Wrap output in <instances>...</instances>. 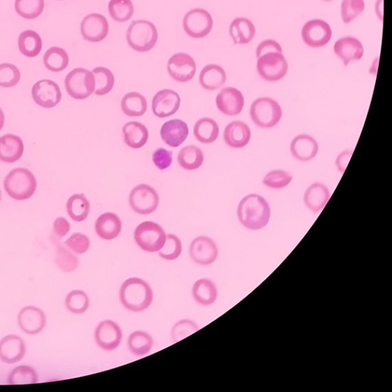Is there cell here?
<instances>
[{
    "mask_svg": "<svg viewBox=\"0 0 392 392\" xmlns=\"http://www.w3.org/2000/svg\"><path fill=\"white\" fill-rule=\"evenodd\" d=\"M237 215L241 224L252 231L262 230L271 219V207L262 196L250 194L240 201Z\"/></svg>",
    "mask_w": 392,
    "mask_h": 392,
    "instance_id": "obj_1",
    "label": "cell"
},
{
    "mask_svg": "<svg viewBox=\"0 0 392 392\" xmlns=\"http://www.w3.org/2000/svg\"><path fill=\"white\" fill-rule=\"evenodd\" d=\"M119 297L122 305L127 310L140 313L146 310L152 304L154 291L146 280L132 278L121 285Z\"/></svg>",
    "mask_w": 392,
    "mask_h": 392,
    "instance_id": "obj_2",
    "label": "cell"
},
{
    "mask_svg": "<svg viewBox=\"0 0 392 392\" xmlns=\"http://www.w3.org/2000/svg\"><path fill=\"white\" fill-rule=\"evenodd\" d=\"M4 188L12 199L23 201L30 199L34 195L37 188V180L29 169L16 168L6 175Z\"/></svg>",
    "mask_w": 392,
    "mask_h": 392,
    "instance_id": "obj_3",
    "label": "cell"
},
{
    "mask_svg": "<svg viewBox=\"0 0 392 392\" xmlns=\"http://www.w3.org/2000/svg\"><path fill=\"white\" fill-rule=\"evenodd\" d=\"M158 37L155 25L145 19L132 22L127 32L130 47L141 53L152 50L158 43Z\"/></svg>",
    "mask_w": 392,
    "mask_h": 392,
    "instance_id": "obj_4",
    "label": "cell"
},
{
    "mask_svg": "<svg viewBox=\"0 0 392 392\" xmlns=\"http://www.w3.org/2000/svg\"><path fill=\"white\" fill-rule=\"evenodd\" d=\"M283 111L279 103L270 97H260L250 108V117L256 126L270 129L278 125L282 119Z\"/></svg>",
    "mask_w": 392,
    "mask_h": 392,
    "instance_id": "obj_5",
    "label": "cell"
},
{
    "mask_svg": "<svg viewBox=\"0 0 392 392\" xmlns=\"http://www.w3.org/2000/svg\"><path fill=\"white\" fill-rule=\"evenodd\" d=\"M68 94L75 100L87 99L95 94V79L93 71L77 68L70 71L64 79Z\"/></svg>",
    "mask_w": 392,
    "mask_h": 392,
    "instance_id": "obj_6",
    "label": "cell"
},
{
    "mask_svg": "<svg viewBox=\"0 0 392 392\" xmlns=\"http://www.w3.org/2000/svg\"><path fill=\"white\" fill-rule=\"evenodd\" d=\"M134 235L136 245L143 251L155 253L164 245L167 234L159 224L147 221L136 228Z\"/></svg>",
    "mask_w": 392,
    "mask_h": 392,
    "instance_id": "obj_7",
    "label": "cell"
},
{
    "mask_svg": "<svg viewBox=\"0 0 392 392\" xmlns=\"http://www.w3.org/2000/svg\"><path fill=\"white\" fill-rule=\"evenodd\" d=\"M257 71L264 80L276 82L286 76L289 71V63L283 53L270 52L258 58Z\"/></svg>",
    "mask_w": 392,
    "mask_h": 392,
    "instance_id": "obj_8",
    "label": "cell"
},
{
    "mask_svg": "<svg viewBox=\"0 0 392 392\" xmlns=\"http://www.w3.org/2000/svg\"><path fill=\"white\" fill-rule=\"evenodd\" d=\"M129 204L137 214L150 215L158 209L160 205V196L151 186L140 184L134 187L130 192Z\"/></svg>",
    "mask_w": 392,
    "mask_h": 392,
    "instance_id": "obj_9",
    "label": "cell"
},
{
    "mask_svg": "<svg viewBox=\"0 0 392 392\" xmlns=\"http://www.w3.org/2000/svg\"><path fill=\"white\" fill-rule=\"evenodd\" d=\"M213 19L207 10L194 9L186 13L184 18V29L189 37L204 38L210 34L213 28Z\"/></svg>",
    "mask_w": 392,
    "mask_h": 392,
    "instance_id": "obj_10",
    "label": "cell"
},
{
    "mask_svg": "<svg viewBox=\"0 0 392 392\" xmlns=\"http://www.w3.org/2000/svg\"><path fill=\"white\" fill-rule=\"evenodd\" d=\"M332 35L330 25L319 19L307 22L302 32L304 43L313 49L325 47L331 40Z\"/></svg>",
    "mask_w": 392,
    "mask_h": 392,
    "instance_id": "obj_11",
    "label": "cell"
},
{
    "mask_svg": "<svg viewBox=\"0 0 392 392\" xmlns=\"http://www.w3.org/2000/svg\"><path fill=\"white\" fill-rule=\"evenodd\" d=\"M167 71L173 80L180 83L191 82L196 73V63L191 56L184 52L169 58Z\"/></svg>",
    "mask_w": 392,
    "mask_h": 392,
    "instance_id": "obj_12",
    "label": "cell"
},
{
    "mask_svg": "<svg viewBox=\"0 0 392 392\" xmlns=\"http://www.w3.org/2000/svg\"><path fill=\"white\" fill-rule=\"evenodd\" d=\"M95 342L104 351H114L119 347L123 332L119 325L112 320H104L97 325L95 332Z\"/></svg>",
    "mask_w": 392,
    "mask_h": 392,
    "instance_id": "obj_13",
    "label": "cell"
},
{
    "mask_svg": "<svg viewBox=\"0 0 392 392\" xmlns=\"http://www.w3.org/2000/svg\"><path fill=\"white\" fill-rule=\"evenodd\" d=\"M34 101L44 108H53L62 100V91L58 84L51 80L43 79L36 82L32 89Z\"/></svg>",
    "mask_w": 392,
    "mask_h": 392,
    "instance_id": "obj_14",
    "label": "cell"
},
{
    "mask_svg": "<svg viewBox=\"0 0 392 392\" xmlns=\"http://www.w3.org/2000/svg\"><path fill=\"white\" fill-rule=\"evenodd\" d=\"M189 254L195 264L208 266L217 260L219 248L211 238L199 236L192 241L189 247Z\"/></svg>",
    "mask_w": 392,
    "mask_h": 392,
    "instance_id": "obj_15",
    "label": "cell"
},
{
    "mask_svg": "<svg viewBox=\"0 0 392 392\" xmlns=\"http://www.w3.org/2000/svg\"><path fill=\"white\" fill-rule=\"evenodd\" d=\"M109 24L108 19L99 13H91L84 17L81 24V34L89 42H100L108 35Z\"/></svg>",
    "mask_w": 392,
    "mask_h": 392,
    "instance_id": "obj_16",
    "label": "cell"
},
{
    "mask_svg": "<svg viewBox=\"0 0 392 392\" xmlns=\"http://www.w3.org/2000/svg\"><path fill=\"white\" fill-rule=\"evenodd\" d=\"M47 318L42 310L34 306H25L18 315V324L26 334L36 335L47 325Z\"/></svg>",
    "mask_w": 392,
    "mask_h": 392,
    "instance_id": "obj_17",
    "label": "cell"
},
{
    "mask_svg": "<svg viewBox=\"0 0 392 392\" xmlns=\"http://www.w3.org/2000/svg\"><path fill=\"white\" fill-rule=\"evenodd\" d=\"M180 103L181 99L178 93L171 89H162L153 98V112L159 119H166L177 112Z\"/></svg>",
    "mask_w": 392,
    "mask_h": 392,
    "instance_id": "obj_18",
    "label": "cell"
},
{
    "mask_svg": "<svg viewBox=\"0 0 392 392\" xmlns=\"http://www.w3.org/2000/svg\"><path fill=\"white\" fill-rule=\"evenodd\" d=\"M215 103L221 113L226 116H237L244 108L245 97L238 89L227 87L220 91Z\"/></svg>",
    "mask_w": 392,
    "mask_h": 392,
    "instance_id": "obj_19",
    "label": "cell"
},
{
    "mask_svg": "<svg viewBox=\"0 0 392 392\" xmlns=\"http://www.w3.org/2000/svg\"><path fill=\"white\" fill-rule=\"evenodd\" d=\"M334 52L346 67L352 62H358L362 60L364 55V47L363 43L356 38L346 36L339 38L336 42Z\"/></svg>",
    "mask_w": 392,
    "mask_h": 392,
    "instance_id": "obj_20",
    "label": "cell"
},
{
    "mask_svg": "<svg viewBox=\"0 0 392 392\" xmlns=\"http://www.w3.org/2000/svg\"><path fill=\"white\" fill-rule=\"evenodd\" d=\"M25 352V343L21 336L8 335L0 341V360L4 363L14 364L21 362Z\"/></svg>",
    "mask_w": 392,
    "mask_h": 392,
    "instance_id": "obj_21",
    "label": "cell"
},
{
    "mask_svg": "<svg viewBox=\"0 0 392 392\" xmlns=\"http://www.w3.org/2000/svg\"><path fill=\"white\" fill-rule=\"evenodd\" d=\"M189 134L188 124L180 119H173L162 124L161 138L169 147L176 148L184 143Z\"/></svg>",
    "mask_w": 392,
    "mask_h": 392,
    "instance_id": "obj_22",
    "label": "cell"
},
{
    "mask_svg": "<svg viewBox=\"0 0 392 392\" xmlns=\"http://www.w3.org/2000/svg\"><path fill=\"white\" fill-rule=\"evenodd\" d=\"M223 138L228 147L234 149L243 148L251 140V129L243 121L231 122L228 124L224 130Z\"/></svg>",
    "mask_w": 392,
    "mask_h": 392,
    "instance_id": "obj_23",
    "label": "cell"
},
{
    "mask_svg": "<svg viewBox=\"0 0 392 392\" xmlns=\"http://www.w3.org/2000/svg\"><path fill=\"white\" fill-rule=\"evenodd\" d=\"M291 152L297 160L308 162L316 158L319 152V145L313 136L300 134L292 140Z\"/></svg>",
    "mask_w": 392,
    "mask_h": 392,
    "instance_id": "obj_24",
    "label": "cell"
},
{
    "mask_svg": "<svg viewBox=\"0 0 392 392\" xmlns=\"http://www.w3.org/2000/svg\"><path fill=\"white\" fill-rule=\"evenodd\" d=\"M95 226L98 236L103 240L111 241L119 236L122 230V221L119 215L106 212L97 218Z\"/></svg>",
    "mask_w": 392,
    "mask_h": 392,
    "instance_id": "obj_25",
    "label": "cell"
},
{
    "mask_svg": "<svg viewBox=\"0 0 392 392\" xmlns=\"http://www.w3.org/2000/svg\"><path fill=\"white\" fill-rule=\"evenodd\" d=\"M24 153V143L21 137L6 134L0 137V160L13 163L21 160Z\"/></svg>",
    "mask_w": 392,
    "mask_h": 392,
    "instance_id": "obj_26",
    "label": "cell"
},
{
    "mask_svg": "<svg viewBox=\"0 0 392 392\" xmlns=\"http://www.w3.org/2000/svg\"><path fill=\"white\" fill-rule=\"evenodd\" d=\"M330 193L328 186L320 182H315L306 189L304 194L305 206L315 213L321 212L328 204Z\"/></svg>",
    "mask_w": 392,
    "mask_h": 392,
    "instance_id": "obj_27",
    "label": "cell"
},
{
    "mask_svg": "<svg viewBox=\"0 0 392 392\" xmlns=\"http://www.w3.org/2000/svg\"><path fill=\"white\" fill-rule=\"evenodd\" d=\"M123 139L129 147L138 149L145 147L149 139L147 127L140 122H129L122 129Z\"/></svg>",
    "mask_w": 392,
    "mask_h": 392,
    "instance_id": "obj_28",
    "label": "cell"
},
{
    "mask_svg": "<svg viewBox=\"0 0 392 392\" xmlns=\"http://www.w3.org/2000/svg\"><path fill=\"white\" fill-rule=\"evenodd\" d=\"M227 75L220 65L211 64L206 65L201 71L199 83L207 90H217L225 86Z\"/></svg>",
    "mask_w": 392,
    "mask_h": 392,
    "instance_id": "obj_29",
    "label": "cell"
},
{
    "mask_svg": "<svg viewBox=\"0 0 392 392\" xmlns=\"http://www.w3.org/2000/svg\"><path fill=\"white\" fill-rule=\"evenodd\" d=\"M230 34L234 45H246L256 36V25L247 18H236L230 25Z\"/></svg>",
    "mask_w": 392,
    "mask_h": 392,
    "instance_id": "obj_30",
    "label": "cell"
},
{
    "mask_svg": "<svg viewBox=\"0 0 392 392\" xmlns=\"http://www.w3.org/2000/svg\"><path fill=\"white\" fill-rule=\"evenodd\" d=\"M192 294L196 303L208 306L217 302L218 289L212 280L202 278L198 280L193 285Z\"/></svg>",
    "mask_w": 392,
    "mask_h": 392,
    "instance_id": "obj_31",
    "label": "cell"
},
{
    "mask_svg": "<svg viewBox=\"0 0 392 392\" xmlns=\"http://www.w3.org/2000/svg\"><path fill=\"white\" fill-rule=\"evenodd\" d=\"M193 134L195 139L199 143L210 145L218 139L219 126L214 119L204 117L195 123Z\"/></svg>",
    "mask_w": 392,
    "mask_h": 392,
    "instance_id": "obj_32",
    "label": "cell"
},
{
    "mask_svg": "<svg viewBox=\"0 0 392 392\" xmlns=\"http://www.w3.org/2000/svg\"><path fill=\"white\" fill-rule=\"evenodd\" d=\"M42 45L41 36L34 30L23 32L18 39L19 51L27 58H35L40 54Z\"/></svg>",
    "mask_w": 392,
    "mask_h": 392,
    "instance_id": "obj_33",
    "label": "cell"
},
{
    "mask_svg": "<svg viewBox=\"0 0 392 392\" xmlns=\"http://www.w3.org/2000/svg\"><path fill=\"white\" fill-rule=\"evenodd\" d=\"M124 114L132 117L145 115L148 108L146 97L138 93H130L124 95L121 103Z\"/></svg>",
    "mask_w": 392,
    "mask_h": 392,
    "instance_id": "obj_34",
    "label": "cell"
},
{
    "mask_svg": "<svg viewBox=\"0 0 392 392\" xmlns=\"http://www.w3.org/2000/svg\"><path fill=\"white\" fill-rule=\"evenodd\" d=\"M177 161L180 167L186 171H196L204 164V154L198 147L186 146L181 149L177 156Z\"/></svg>",
    "mask_w": 392,
    "mask_h": 392,
    "instance_id": "obj_35",
    "label": "cell"
},
{
    "mask_svg": "<svg viewBox=\"0 0 392 392\" xmlns=\"http://www.w3.org/2000/svg\"><path fill=\"white\" fill-rule=\"evenodd\" d=\"M128 348L136 356H145L152 350L154 344L153 337L145 331H135L128 338Z\"/></svg>",
    "mask_w": 392,
    "mask_h": 392,
    "instance_id": "obj_36",
    "label": "cell"
},
{
    "mask_svg": "<svg viewBox=\"0 0 392 392\" xmlns=\"http://www.w3.org/2000/svg\"><path fill=\"white\" fill-rule=\"evenodd\" d=\"M43 62L51 73H61L69 66V56L62 48L51 47L45 52Z\"/></svg>",
    "mask_w": 392,
    "mask_h": 392,
    "instance_id": "obj_37",
    "label": "cell"
},
{
    "mask_svg": "<svg viewBox=\"0 0 392 392\" xmlns=\"http://www.w3.org/2000/svg\"><path fill=\"white\" fill-rule=\"evenodd\" d=\"M90 208V201L84 194L71 195L66 204L70 218L76 222L86 220L88 217Z\"/></svg>",
    "mask_w": 392,
    "mask_h": 392,
    "instance_id": "obj_38",
    "label": "cell"
},
{
    "mask_svg": "<svg viewBox=\"0 0 392 392\" xmlns=\"http://www.w3.org/2000/svg\"><path fill=\"white\" fill-rule=\"evenodd\" d=\"M93 73L95 79V94L97 96L109 94L115 84V77L112 71L106 67H97L93 69Z\"/></svg>",
    "mask_w": 392,
    "mask_h": 392,
    "instance_id": "obj_39",
    "label": "cell"
},
{
    "mask_svg": "<svg viewBox=\"0 0 392 392\" xmlns=\"http://www.w3.org/2000/svg\"><path fill=\"white\" fill-rule=\"evenodd\" d=\"M110 16L117 23H126L132 18L134 6L132 0H110L108 4Z\"/></svg>",
    "mask_w": 392,
    "mask_h": 392,
    "instance_id": "obj_40",
    "label": "cell"
},
{
    "mask_svg": "<svg viewBox=\"0 0 392 392\" xmlns=\"http://www.w3.org/2000/svg\"><path fill=\"white\" fill-rule=\"evenodd\" d=\"M44 9V0H16L15 1V10L17 14L29 21L40 16Z\"/></svg>",
    "mask_w": 392,
    "mask_h": 392,
    "instance_id": "obj_41",
    "label": "cell"
},
{
    "mask_svg": "<svg viewBox=\"0 0 392 392\" xmlns=\"http://www.w3.org/2000/svg\"><path fill=\"white\" fill-rule=\"evenodd\" d=\"M65 306L70 313L82 315L89 308L90 299L86 292L75 290L71 291L65 298Z\"/></svg>",
    "mask_w": 392,
    "mask_h": 392,
    "instance_id": "obj_42",
    "label": "cell"
},
{
    "mask_svg": "<svg viewBox=\"0 0 392 392\" xmlns=\"http://www.w3.org/2000/svg\"><path fill=\"white\" fill-rule=\"evenodd\" d=\"M56 264L60 269L64 272H73L77 269L79 265V259L75 254L68 248L58 245L56 252Z\"/></svg>",
    "mask_w": 392,
    "mask_h": 392,
    "instance_id": "obj_43",
    "label": "cell"
},
{
    "mask_svg": "<svg viewBox=\"0 0 392 392\" xmlns=\"http://www.w3.org/2000/svg\"><path fill=\"white\" fill-rule=\"evenodd\" d=\"M38 380L36 371L28 365H21L15 368L8 376L10 384H36Z\"/></svg>",
    "mask_w": 392,
    "mask_h": 392,
    "instance_id": "obj_44",
    "label": "cell"
},
{
    "mask_svg": "<svg viewBox=\"0 0 392 392\" xmlns=\"http://www.w3.org/2000/svg\"><path fill=\"white\" fill-rule=\"evenodd\" d=\"M21 79V73L15 64H0V87L10 88L17 86Z\"/></svg>",
    "mask_w": 392,
    "mask_h": 392,
    "instance_id": "obj_45",
    "label": "cell"
},
{
    "mask_svg": "<svg viewBox=\"0 0 392 392\" xmlns=\"http://www.w3.org/2000/svg\"><path fill=\"white\" fill-rule=\"evenodd\" d=\"M182 252V245L181 240L173 234L167 235L164 245L158 252L161 258L167 260H174L177 259Z\"/></svg>",
    "mask_w": 392,
    "mask_h": 392,
    "instance_id": "obj_46",
    "label": "cell"
},
{
    "mask_svg": "<svg viewBox=\"0 0 392 392\" xmlns=\"http://www.w3.org/2000/svg\"><path fill=\"white\" fill-rule=\"evenodd\" d=\"M292 180L291 173L282 171V169H275L266 174L263 184L270 188L280 189L289 186Z\"/></svg>",
    "mask_w": 392,
    "mask_h": 392,
    "instance_id": "obj_47",
    "label": "cell"
},
{
    "mask_svg": "<svg viewBox=\"0 0 392 392\" xmlns=\"http://www.w3.org/2000/svg\"><path fill=\"white\" fill-rule=\"evenodd\" d=\"M199 330L197 323L192 319H184L176 323L171 331V338L174 343H177L185 338L191 336Z\"/></svg>",
    "mask_w": 392,
    "mask_h": 392,
    "instance_id": "obj_48",
    "label": "cell"
},
{
    "mask_svg": "<svg viewBox=\"0 0 392 392\" xmlns=\"http://www.w3.org/2000/svg\"><path fill=\"white\" fill-rule=\"evenodd\" d=\"M364 0H343L341 5V16L345 24L354 21L364 11Z\"/></svg>",
    "mask_w": 392,
    "mask_h": 392,
    "instance_id": "obj_49",
    "label": "cell"
},
{
    "mask_svg": "<svg viewBox=\"0 0 392 392\" xmlns=\"http://www.w3.org/2000/svg\"><path fill=\"white\" fill-rule=\"evenodd\" d=\"M64 245L75 254H82L88 251L90 241L86 234L82 233H74L64 241Z\"/></svg>",
    "mask_w": 392,
    "mask_h": 392,
    "instance_id": "obj_50",
    "label": "cell"
},
{
    "mask_svg": "<svg viewBox=\"0 0 392 392\" xmlns=\"http://www.w3.org/2000/svg\"><path fill=\"white\" fill-rule=\"evenodd\" d=\"M152 158L154 165L160 171H165L172 165L173 152L165 148H158L155 150Z\"/></svg>",
    "mask_w": 392,
    "mask_h": 392,
    "instance_id": "obj_51",
    "label": "cell"
},
{
    "mask_svg": "<svg viewBox=\"0 0 392 392\" xmlns=\"http://www.w3.org/2000/svg\"><path fill=\"white\" fill-rule=\"evenodd\" d=\"M270 52L283 53V49L278 42L269 39V40L260 43L256 50V56L258 58L261 56L270 53Z\"/></svg>",
    "mask_w": 392,
    "mask_h": 392,
    "instance_id": "obj_52",
    "label": "cell"
},
{
    "mask_svg": "<svg viewBox=\"0 0 392 392\" xmlns=\"http://www.w3.org/2000/svg\"><path fill=\"white\" fill-rule=\"evenodd\" d=\"M71 230L69 221L64 217H58L53 224V234L58 240H60L69 234Z\"/></svg>",
    "mask_w": 392,
    "mask_h": 392,
    "instance_id": "obj_53",
    "label": "cell"
},
{
    "mask_svg": "<svg viewBox=\"0 0 392 392\" xmlns=\"http://www.w3.org/2000/svg\"><path fill=\"white\" fill-rule=\"evenodd\" d=\"M352 154H354L352 150L346 149L337 156L336 166L339 172L343 173L345 171V169L349 164Z\"/></svg>",
    "mask_w": 392,
    "mask_h": 392,
    "instance_id": "obj_54",
    "label": "cell"
},
{
    "mask_svg": "<svg viewBox=\"0 0 392 392\" xmlns=\"http://www.w3.org/2000/svg\"><path fill=\"white\" fill-rule=\"evenodd\" d=\"M5 123V114L1 108H0V132L4 127Z\"/></svg>",
    "mask_w": 392,
    "mask_h": 392,
    "instance_id": "obj_55",
    "label": "cell"
},
{
    "mask_svg": "<svg viewBox=\"0 0 392 392\" xmlns=\"http://www.w3.org/2000/svg\"><path fill=\"white\" fill-rule=\"evenodd\" d=\"M2 199V193L1 191H0V201H1Z\"/></svg>",
    "mask_w": 392,
    "mask_h": 392,
    "instance_id": "obj_56",
    "label": "cell"
},
{
    "mask_svg": "<svg viewBox=\"0 0 392 392\" xmlns=\"http://www.w3.org/2000/svg\"><path fill=\"white\" fill-rule=\"evenodd\" d=\"M323 1L330 2V1H332V0H323Z\"/></svg>",
    "mask_w": 392,
    "mask_h": 392,
    "instance_id": "obj_57",
    "label": "cell"
},
{
    "mask_svg": "<svg viewBox=\"0 0 392 392\" xmlns=\"http://www.w3.org/2000/svg\"><path fill=\"white\" fill-rule=\"evenodd\" d=\"M58 1H62V0H58Z\"/></svg>",
    "mask_w": 392,
    "mask_h": 392,
    "instance_id": "obj_58",
    "label": "cell"
}]
</instances>
